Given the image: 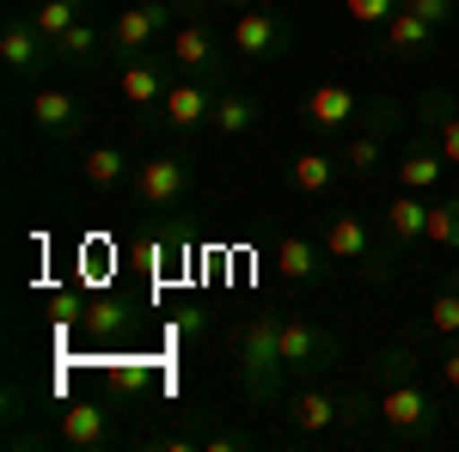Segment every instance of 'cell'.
Returning <instances> with one entry per match:
<instances>
[{
    "label": "cell",
    "instance_id": "cell-1",
    "mask_svg": "<svg viewBox=\"0 0 459 452\" xmlns=\"http://www.w3.org/2000/svg\"><path fill=\"white\" fill-rule=\"evenodd\" d=\"M374 422L386 428L392 447H429L441 434V404L423 391L411 343H392L386 354H374Z\"/></svg>",
    "mask_w": 459,
    "mask_h": 452
},
{
    "label": "cell",
    "instance_id": "cell-2",
    "mask_svg": "<svg viewBox=\"0 0 459 452\" xmlns=\"http://www.w3.org/2000/svg\"><path fill=\"white\" fill-rule=\"evenodd\" d=\"M233 373L246 385V397H257V404H276L282 397L288 367H282V318L276 312L246 318V330L233 343Z\"/></svg>",
    "mask_w": 459,
    "mask_h": 452
},
{
    "label": "cell",
    "instance_id": "cell-3",
    "mask_svg": "<svg viewBox=\"0 0 459 452\" xmlns=\"http://www.w3.org/2000/svg\"><path fill=\"white\" fill-rule=\"evenodd\" d=\"M318 239L331 251V263H355L361 281H392V269H398V257L380 244V233H374L361 214H325Z\"/></svg>",
    "mask_w": 459,
    "mask_h": 452
},
{
    "label": "cell",
    "instance_id": "cell-4",
    "mask_svg": "<svg viewBox=\"0 0 459 452\" xmlns=\"http://www.w3.org/2000/svg\"><path fill=\"white\" fill-rule=\"evenodd\" d=\"M227 49H233L246 68H276L288 49H294V25H288L282 6H246V13H233V25H227Z\"/></svg>",
    "mask_w": 459,
    "mask_h": 452
},
{
    "label": "cell",
    "instance_id": "cell-5",
    "mask_svg": "<svg viewBox=\"0 0 459 452\" xmlns=\"http://www.w3.org/2000/svg\"><path fill=\"white\" fill-rule=\"evenodd\" d=\"M374 416V397H350V391H325V385H300L294 397H288L282 422L300 434V440H313V434H331V428H350V422Z\"/></svg>",
    "mask_w": 459,
    "mask_h": 452
},
{
    "label": "cell",
    "instance_id": "cell-6",
    "mask_svg": "<svg viewBox=\"0 0 459 452\" xmlns=\"http://www.w3.org/2000/svg\"><path fill=\"white\" fill-rule=\"evenodd\" d=\"M398 123H404V105H398V98H368V105H361V129H355L350 147L337 153L343 172H350V177H374V172H380L386 141L398 135Z\"/></svg>",
    "mask_w": 459,
    "mask_h": 452
},
{
    "label": "cell",
    "instance_id": "cell-7",
    "mask_svg": "<svg viewBox=\"0 0 459 452\" xmlns=\"http://www.w3.org/2000/svg\"><path fill=\"white\" fill-rule=\"evenodd\" d=\"M343 361V337L337 330H325L313 318H282V367L288 380H313L325 367H337Z\"/></svg>",
    "mask_w": 459,
    "mask_h": 452
},
{
    "label": "cell",
    "instance_id": "cell-8",
    "mask_svg": "<svg viewBox=\"0 0 459 452\" xmlns=\"http://www.w3.org/2000/svg\"><path fill=\"white\" fill-rule=\"evenodd\" d=\"M135 202H142L147 214H172L184 209V196L196 190V172H190V159H178V153H153V159H142L135 166Z\"/></svg>",
    "mask_w": 459,
    "mask_h": 452
},
{
    "label": "cell",
    "instance_id": "cell-9",
    "mask_svg": "<svg viewBox=\"0 0 459 452\" xmlns=\"http://www.w3.org/2000/svg\"><path fill=\"white\" fill-rule=\"evenodd\" d=\"M178 25V6L172 0H142V6H129V13H117L110 19V55H117V68L123 62H135V55H147L160 37Z\"/></svg>",
    "mask_w": 459,
    "mask_h": 452
},
{
    "label": "cell",
    "instance_id": "cell-10",
    "mask_svg": "<svg viewBox=\"0 0 459 452\" xmlns=\"http://www.w3.org/2000/svg\"><path fill=\"white\" fill-rule=\"evenodd\" d=\"M233 49H227V37L209 25V13H196V19H178L172 25V68L184 73H203V80H221V62H227Z\"/></svg>",
    "mask_w": 459,
    "mask_h": 452
},
{
    "label": "cell",
    "instance_id": "cell-11",
    "mask_svg": "<svg viewBox=\"0 0 459 452\" xmlns=\"http://www.w3.org/2000/svg\"><path fill=\"white\" fill-rule=\"evenodd\" d=\"M214 98H221V80L184 73V80H172V92L160 98V123H166L172 135H196V129H209Z\"/></svg>",
    "mask_w": 459,
    "mask_h": 452
},
{
    "label": "cell",
    "instance_id": "cell-12",
    "mask_svg": "<svg viewBox=\"0 0 459 452\" xmlns=\"http://www.w3.org/2000/svg\"><path fill=\"white\" fill-rule=\"evenodd\" d=\"M429 196H417V190H398V196H386L380 202V239H386L392 257H411L417 244L429 239Z\"/></svg>",
    "mask_w": 459,
    "mask_h": 452
},
{
    "label": "cell",
    "instance_id": "cell-13",
    "mask_svg": "<svg viewBox=\"0 0 459 452\" xmlns=\"http://www.w3.org/2000/svg\"><path fill=\"white\" fill-rule=\"evenodd\" d=\"M270 263H276V276H282L288 287H318V281H331V251H325V239L276 233V239H270Z\"/></svg>",
    "mask_w": 459,
    "mask_h": 452
},
{
    "label": "cell",
    "instance_id": "cell-14",
    "mask_svg": "<svg viewBox=\"0 0 459 452\" xmlns=\"http://www.w3.org/2000/svg\"><path fill=\"white\" fill-rule=\"evenodd\" d=\"M25 110H31V129L43 141H74L86 129V98L68 92V86H37Z\"/></svg>",
    "mask_w": 459,
    "mask_h": 452
},
{
    "label": "cell",
    "instance_id": "cell-15",
    "mask_svg": "<svg viewBox=\"0 0 459 452\" xmlns=\"http://www.w3.org/2000/svg\"><path fill=\"white\" fill-rule=\"evenodd\" d=\"M0 68L13 73L19 86L37 80L43 68H56L49 62V37L37 31V19H6V31H0Z\"/></svg>",
    "mask_w": 459,
    "mask_h": 452
},
{
    "label": "cell",
    "instance_id": "cell-16",
    "mask_svg": "<svg viewBox=\"0 0 459 452\" xmlns=\"http://www.w3.org/2000/svg\"><path fill=\"white\" fill-rule=\"evenodd\" d=\"M56 440L68 452H105V447H117V422H110V410L105 404H68L62 416H56Z\"/></svg>",
    "mask_w": 459,
    "mask_h": 452
},
{
    "label": "cell",
    "instance_id": "cell-17",
    "mask_svg": "<svg viewBox=\"0 0 459 452\" xmlns=\"http://www.w3.org/2000/svg\"><path fill=\"white\" fill-rule=\"evenodd\" d=\"M361 105L368 98H355L350 86H313L307 98H300V116H307V129L313 135H337V129H350V123H361Z\"/></svg>",
    "mask_w": 459,
    "mask_h": 452
},
{
    "label": "cell",
    "instance_id": "cell-18",
    "mask_svg": "<svg viewBox=\"0 0 459 452\" xmlns=\"http://www.w3.org/2000/svg\"><path fill=\"white\" fill-rule=\"evenodd\" d=\"M374 37H380L374 49H380L386 62H429V55H435V25L417 19V13H392Z\"/></svg>",
    "mask_w": 459,
    "mask_h": 452
},
{
    "label": "cell",
    "instance_id": "cell-19",
    "mask_svg": "<svg viewBox=\"0 0 459 452\" xmlns=\"http://www.w3.org/2000/svg\"><path fill=\"white\" fill-rule=\"evenodd\" d=\"M117 92H123V105H135V110H160V98L172 92V68L147 49V55H135V62H123Z\"/></svg>",
    "mask_w": 459,
    "mask_h": 452
},
{
    "label": "cell",
    "instance_id": "cell-20",
    "mask_svg": "<svg viewBox=\"0 0 459 452\" xmlns=\"http://www.w3.org/2000/svg\"><path fill=\"white\" fill-rule=\"evenodd\" d=\"M184 251H190V233H184L178 220H166V226H153V233H142V239H135V269H142L147 281H160L178 257H184Z\"/></svg>",
    "mask_w": 459,
    "mask_h": 452
},
{
    "label": "cell",
    "instance_id": "cell-21",
    "mask_svg": "<svg viewBox=\"0 0 459 452\" xmlns=\"http://www.w3.org/2000/svg\"><path fill=\"white\" fill-rule=\"evenodd\" d=\"M257 116H264V105H257V92H246V86H221V98H214V116L209 129L221 141H239L257 129Z\"/></svg>",
    "mask_w": 459,
    "mask_h": 452
},
{
    "label": "cell",
    "instance_id": "cell-22",
    "mask_svg": "<svg viewBox=\"0 0 459 452\" xmlns=\"http://www.w3.org/2000/svg\"><path fill=\"white\" fill-rule=\"evenodd\" d=\"M441 172H447V153H441V141L423 129V141L398 159V190H417V196H429L435 183H441Z\"/></svg>",
    "mask_w": 459,
    "mask_h": 452
},
{
    "label": "cell",
    "instance_id": "cell-23",
    "mask_svg": "<svg viewBox=\"0 0 459 452\" xmlns=\"http://www.w3.org/2000/svg\"><path fill=\"white\" fill-rule=\"evenodd\" d=\"M343 177V159H331L325 147H307V153H294V166H288V183H294V196H331V183Z\"/></svg>",
    "mask_w": 459,
    "mask_h": 452
},
{
    "label": "cell",
    "instance_id": "cell-24",
    "mask_svg": "<svg viewBox=\"0 0 459 452\" xmlns=\"http://www.w3.org/2000/svg\"><path fill=\"white\" fill-rule=\"evenodd\" d=\"M423 129L435 141H441V153H447V166H459V105L454 98H447V92H441V86H429L423 92Z\"/></svg>",
    "mask_w": 459,
    "mask_h": 452
},
{
    "label": "cell",
    "instance_id": "cell-25",
    "mask_svg": "<svg viewBox=\"0 0 459 452\" xmlns=\"http://www.w3.org/2000/svg\"><path fill=\"white\" fill-rule=\"evenodd\" d=\"M105 43H110V37H99V25H92V19H74L68 31L49 43V62H56V68H80V62H92Z\"/></svg>",
    "mask_w": 459,
    "mask_h": 452
},
{
    "label": "cell",
    "instance_id": "cell-26",
    "mask_svg": "<svg viewBox=\"0 0 459 452\" xmlns=\"http://www.w3.org/2000/svg\"><path fill=\"white\" fill-rule=\"evenodd\" d=\"M80 177H86V190H117L129 172V153L117 147V141H105V147H86V159H80Z\"/></svg>",
    "mask_w": 459,
    "mask_h": 452
},
{
    "label": "cell",
    "instance_id": "cell-27",
    "mask_svg": "<svg viewBox=\"0 0 459 452\" xmlns=\"http://www.w3.org/2000/svg\"><path fill=\"white\" fill-rule=\"evenodd\" d=\"M423 330H429V337H459V276H447L435 294H429Z\"/></svg>",
    "mask_w": 459,
    "mask_h": 452
},
{
    "label": "cell",
    "instance_id": "cell-28",
    "mask_svg": "<svg viewBox=\"0 0 459 452\" xmlns=\"http://www.w3.org/2000/svg\"><path fill=\"white\" fill-rule=\"evenodd\" d=\"M123 324H129V306H123V300H105V294H99V300L80 306V330H86V337H117Z\"/></svg>",
    "mask_w": 459,
    "mask_h": 452
},
{
    "label": "cell",
    "instance_id": "cell-29",
    "mask_svg": "<svg viewBox=\"0 0 459 452\" xmlns=\"http://www.w3.org/2000/svg\"><path fill=\"white\" fill-rule=\"evenodd\" d=\"M31 19H37V31L56 43V37L68 31L74 19H86V6H74V0H37V13H31Z\"/></svg>",
    "mask_w": 459,
    "mask_h": 452
},
{
    "label": "cell",
    "instance_id": "cell-30",
    "mask_svg": "<svg viewBox=\"0 0 459 452\" xmlns=\"http://www.w3.org/2000/svg\"><path fill=\"white\" fill-rule=\"evenodd\" d=\"M429 244L459 251V196H447V202H435V209H429Z\"/></svg>",
    "mask_w": 459,
    "mask_h": 452
},
{
    "label": "cell",
    "instance_id": "cell-31",
    "mask_svg": "<svg viewBox=\"0 0 459 452\" xmlns=\"http://www.w3.org/2000/svg\"><path fill=\"white\" fill-rule=\"evenodd\" d=\"M343 13H350L361 31H380L392 13H404V0H343Z\"/></svg>",
    "mask_w": 459,
    "mask_h": 452
},
{
    "label": "cell",
    "instance_id": "cell-32",
    "mask_svg": "<svg viewBox=\"0 0 459 452\" xmlns=\"http://www.w3.org/2000/svg\"><path fill=\"white\" fill-rule=\"evenodd\" d=\"M404 13H417V19H429V25L441 31V25H454L459 0H404Z\"/></svg>",
    "mask_w": 459,
    "mask_h": 452
},
{
    "label": "cell",
    "instance_id": "cell-33",
    "mask_svg": "<svg viewBox=\"0 0 459 452\" xmlns=\"http://www.w3.org/2000/svg\"><path fill=\"white\" fill-rule=\"evenodd\" d=\"M203 447L209 452H246L251 434H239V428H214V434H203Z\"/></svg>",
    "mask_w": 459,
    "mask_h": 452
},
{
    "label": "cell",
    "instance_id": "cell-34",
    "mask_svg": "<svg viewBox=\"0 0 459 452\" xmlns=\"http://www.w3.org/2000/svg\"><path fill=\"white\" fill-rule=\"evenodd\" d=\"M435 373H441V385H447V391H459V337H447L441 361H435Z\"/></svg>",
    "mask_w": 459,
    "mask_h": 452
},
{
    "label": "cell",
    "instance_id": "cell-35",
    "mask_svg": "<svg viewBox=\"0 0 459 452\" xmlns=\"http://www.w3.org/2000/svg\"><path fill=\"white\" fill-rule=\"evenodd\" d=\"M214 6H227V13H246L251 0H214Z\"/></svg>",
    "mask_w": 459,
    "mask_h": 452
},
{
    "label": "cell",
    "instance_id": "cell-36",
    "mask_svg": "<svg viewBox=\"0 0 459 452\" xmlns=\"http://www.w3.org/2000/svg\"><path fill=\"white\" fill-rule=\"evenodd\" d=\"M74 6H92V0H74Z\"/></svg>",
    "mask_w": 459,
    "mask_h": 452
}]
</instances>
